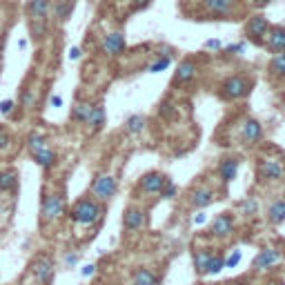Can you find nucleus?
<instances>
[{"instance_id":"nucleus-14","label":"nucleus","mask_w":285,"mask_h":285,"mask_svg":"<svg viewBox=\"0 0 285 285\" xmlns=\"http://www.w3.org/2000/svg\"><path fill=\"white\" fill-rule=\"evenodd\" d=\"M263 136V127L259 121H254V118H250V121H245V125H243V140L245 143H256V140H261Z\"/></svg>"},{"instance_id":"nucleus-4","label":"nucleus","mask_w":285,"mask_h":285,"mask_svg":"<svg viewBox=\"0 0 285 285\" xmlns=\"http://www.w3.org/2000/svg\"><path fill=\"white\" fill-rule=\"evenodd\" d=\"M29 272L40 285H49V283H52V279H53L52 259H49V256H38V259H34L31 265H29Z\"/></svg>"},{"instance_id":"nucleus-41","label":"nucleus","mask_w":285,"mask_h":285,"mask_svg":"<svg viewBox=\"0 0 285 285\" xmlns=\"http://www.w3.org/2000/svg\"><path fill=\"white\" fill-rule=\"evenodd\" d=\"M205 47H207V49H216V47H221V40H209V43H205Z\"/></svg>"},{"instance_id":"nucleus-37","label":"nucleus","mask_w":285,"mask_h":285,"mask_svg":"<svg viewBox=\"0 0 285 285\" xmlns=\"http://www.w3.org/2000/svg\"><path fill=\"white\" fill-rule=\"evenodd\" d=\"M238 261H241V252L236 250V252H234V254H232V256H230V259H227V261H225V267H234Z\"/></svg>"},{"instance_id":"nucleus-8","label":"nucleus","mask_w":285,"mask_h":285,"mask_svg":"<svg viewBox=\"0 0 285 285\" xmlns=\"http://www.w3.org/2000/svg\"><path fill=\"white\" fill-rule=\"evenodd\" d=\"M267 31H270V25H267V20L263 18V16H252L247 27H245V34L250 36V40H254V43H263Z\"/></svg>"},{"instance_id":"nucleus-1","label":"nucleus","mask_w":285,"mask_h":285,"mask_svg":"<svg viewBox=\"0 0 285 285\" xmlns=\"http://www.w3.org/2000/svg\"><path fill=\"white\" fill-rule=\"evenodd\" d=\"M103 207L92 201V198H82V201H76L69 209V218H72L76 225H94V223L101 218Z\"/></svg>"},{"instance_id":"nucleus-36","label":"nucleus","mask_w":285,"mask_h":285,"mask_svg":"<svg viewBox=\"0 0 285 285\" xmlns=\"http://www.w3.org/2000/svg\"><path fill=\"white\" fill-rule=\"evenodd\" d=\"M165 67H169V56H163L160 60H156V63L150 67V72L156 74V72H160V69H165Z\"/></svg>"},{"instance_id":"nucleus-33","label":"nucleus","mask_w":285,"mask_h":285,"mask_svg":"<svg viewBox=\"0 0 285 285\" xmlns=\"http://www.w3.org/2000/svg\"><path fill=\"white\" fill-rule=\"evenodd\" d=\"M241 209L247 214V216H252V214L259 212V203H256L254 198H247V201H243V203H241Z\"/></svg>"},{"instance_id":"nucleus-2","label":"nucleus","mask_w":285,"mask_h":285,"mask_svg":"<svg viewBox=\"0 0 285 285\" xmlns=\"http://www.w3.org/2000/svg\"><path fill=\"white\" fill-rule=\"evenodd\" d=\"M63 212H65V196H60V194H47V196H43V203H40V221L45 225L56 221L58 216H63Z\"/></svg>"},{"instance_id":"nucleus-23","label":"nucleus","mask_w":285,"mask_h":285,"mask_svg":"<svg viewBox=\"0 0 285 285\" xmlns=\"http://www.w3.org/2000/svg\"><path fill=\"white\" fill-rule=\"evenodd\" d=\"M194 76H196V65L187 60V63H181V65H179L174 80H176V82H189Z\"/></svg>"},{"instance_id":"nucleus-9","label":"nucleus","mask_w":285,"mask_h":285,"mask_svg":"<svg viewBox=\"0 0 285 285\" xmlns=\"http://www.w3.org/2000/svg\"><path fill=\"white\" fill-rule=\"evenodd\" d=\"M209 232H212V236H216V238L230 236V234L234 232V218H232V214H218V216L214 218L212 227H209Z\"/></svg>"},{"instance_id":"nucleus-32","label":"nucleus","mask_w":285,"mask_h":285,"mask_svg":"<svg viewBox=\"0 0 285 285\" xmlns=\"http://www.w3.org/2000/svg\"><path fill=\"white\" fill-rule=\"evenodd\" d=\"M45 31H47L45 20H31V34H34V38H43Z\"/></svg>"},{"instance_id":"nucleus-28","label":"nucleus","mask_w":285,"mask_h":285,"mask_svg":"<svg viewBox=\"0 0 285 285\" xmlns=\"http://www.w3.org/2000/svg\"><path fill=\"white\" fill-rule=\"evenodd\" d=\"M270 72L274 76H285V52H279L270 63Z\"/></svg>"},{"instance_id":"nucleus-47","label":"nucleus","mask_w":285,"mask_h":285,"mask_svg":"<svg viewBox=\"0 0 285 285\" xmlns=\"http://www.w3.org/2000/svg\"><path fill=\"white\" fill-rule=\"evenodd\" d=\"M2 47H5V40H2V36H0V53H2Z\"/></svg>"},{"instance_id":"nucleus-42","label":"nucleus","mask_w":285,"mask_h":285,"mask_svg":"<svg viewBox=\"0 0 285 285\" xmlns=\"http://www.w3.org/2000/svg\"><path fill=\"white\" fill-rule=\"evenodd\" d=\"M78 56H80V49H78V47H74L72 52H69V58H72V60H76Z\"/></svg>"},{"instance_id":"nucleus-24","label":"nucleus","mask_w":285,"mask_h":285,"mask_svg":"<svg viewBox=\"0 0 285 285\" xmlns=\"http://www.w3.org/2000/svg\"><path fill=\"white\" fill-rule=\"evenodd\" d=\"M270 221L274 223V225H279V223L285 221V198H279V201H274V203L270 205Z\"/></svg>"},{"instance_id":"nucleus-48","label":"nucleus","mask_w":285,"mask_h":285,"mask_svg":"<svg viewBox=\"0 0 285 285\" xmlns=\"http://www.w3.org/2000/svg\"><path fill=\"white\" fill-rule=\"evenodd\" d=\"M234 285H247V283H234Z\"/></svg>"},{"instance_id":"nucleus-30","label":"nucleus","mask_w":285,"mask_h":285,"mask_svg":"<svg viewBox=\"0 0 285 285\" xmlns=\"http://www.w3.org/2000/svg\"><path fill=\"white\" fill-rule=\"evenodd\" d=\"M225 267V259L223 256H212L207 263V270H205V274H218V272Z\"/></svg>"},{"instance_id":"nucleus-44","label":"nucleus","mask_w":285,"mask_h":285,"mask_svg":"<svg viewBox=\"0 0 285 285\" xmlns=\"http://www.w3.org/2000/svg\"><path fill=\"white\" fill-rule=\"evenodd\" d=\"M92 272H94V265H87V267H85V270H82V274H85V276H89V274H92Z\"/></svg>"},{"instance_id":"nucleus-25","label":"nucleus","mask_w":285,"mask_h":285,"mask_svg":"<svg viewBox=\"0 0 285 285\" xmlns=\"http://www.w3.org/2000/svg\"><path fill=\"white\" fill-rule=\"evenodd\" d=\"M212 252H205V250H196L194 252V267H196L198 274H205V270H207V263L209 259H212Z\"/></svg>"},{"instance_id":"nucleus-7","label":"nucleus","mask_w":285,"mask_h":285,"mask_svg":"<svg viewBox=\"0 0 285 285\" xmlns=\"http://www.w3.org/2000/svg\"><path fill=\"white\" fill-rule=\"evenodd\" d=\"M167 176L163 174V172H147L143 179H140V189L145 194H160V189L165 187V183H167Z\"/></svg>"},{"instance_id":"nucleus-29","label":"nucleus","mask_w":285,"mask_h":285,"mask_svg":"<svg viewBox=\"0 0 285 285\" xmlns=\"http://www.w3.org/2000/svg\"><path fill=\"white\" fill-rule=\"evenodd\" d=\"M45 145H47V143H45V138L40 134H36V131H34V134H29V138H27V147H29L31 154H36L38 150H43Z\"/></svg>"},{"instance_id":"nucleus-5","label":"nucleus","mask_w":285,"mask_h":285,"mask_svg":"<svg viewBox=\"0 0 285 285\" xmlns=\"http://www.w3.org/2000/svg\"><path fill=\"white\" fill-rule=\"evenodd\" d=\"M114 192H116V179L109 174H103V176H96L92 183V194L98 198V201H109L111 196H114Z\"/></svg>"},{"instance_id":"nucleus-12","label":"nucleus","mask_w":285,"mask_h":285,"mask_svg":"<svg viewBox=\"0 0 285 285\" xmlns=\"http://www.w3.org/2000/svg\"><path fill=\"white\" fill-rule=\"evenodd\" d=\"M103 49H105V53H109V56H116V53H121L123 49H125V36H123L121 31H114V34L105 36Z\"/></svg>"},{"instance_id":"nucleus-45","label":"nucleus","mask_w":285,"mask_h":285,"mask_svg":"<svg viewBox=\"0 0 285 285\" xmlns=\"http://www.w3.org/2000/svg\"><path fill=\"white\" fill-rule=\"evenodd\" d=\"M67 263H69V265H74V263H76V256H74V254L67 256Z\"/></svg>"},{"instance_id":"nucleus-3","label":"nucleus","mask_w":285,"mask_h":285,"mask_svg":"<svg viewBox=\"0 0 285 285\" xmlns=\"http://www.w3.org/2000/svg\"><path fill=\"white\" fill-rule=\"evenodd\" d=\"M250 89H252V82L247 80L245 76H232V78H227V80L223 82V96H225L227 101L243 98Z\"/></svg>"},{"instance_id":"nucleus-38","label":"nucleus","mask_w":285,"mask_h":285,"mask_svg":"<svg viewBox=\"0 0 285 285\" xmlns=\"http://www.w3.org/2000/svg\"><path fill=\"white\" fill-rule=\"evenodd\" d=\"M14 109V101H2L0 103V114H11Z\"/></svg>"},{"instance_id":"nucleus-16","label":"nucleus","mask_w":285,"mask_h":285,"mask_svg":"<svg viewBox=\"0 0 285 285\" xmlns=\"http://www.w3.org/2000/svg\"><path fill=\"white\" fill-rule=\"evenodd\" d=\"M267 49L270 52H285V29L276 27V29L267 31Z\"/></svg>"},{"instance_id":"nucleus-18","label":"nucleus","mask_w":285,"mask_h":285,"mask_svg":"<svg viewBox=\"0 0 285 285\" xmlns=\"http://www.w3.org/2000/svg\"><path fill=\"white\" fill-rule=\"evenodd\" d=\"M92 109H94L92 103H87V101H78L76 105H74V109H72V118H74L76 123H87V121H89V116H92Z\"/></svg>"},{"instance_id":"nucleus-13","label":"nucleus","mask_w":285,"mask_h":285,"mask_svg":"<svg viewBox=\"0 0 285 285\" xmlns=\"http://www.w3.org/2000/svg\"><path fill=\"white\" fill-rule=\"evenodd\" d=\"M189 203H192L194 207H207V205L214 203V192L209 187H196L192 192Z\"/></svg>"},{"instance_id":"nucleus-22","label":"nucleus","mask_w":285,"mask_h":285,"mask_svg":"<svg viewBox=\"0 0 285 285\" xmlns=\"http://www.w3.org/2000/svg\"><path fill=\"white\" fill-rule=\"evenodd\" d=\"M160 279L147 267H138L134 274V285H158Z\"/></svg>"},{"instance_id":"nucleus-27","label":"nucleus","mask_w":285,"mask_h":285,"mask_svg":"<svg viewBox=\"0 0 285 285\" xmlns=\"http://www.w3.org/2000/svg\"><path fill=\"white\" fill-rule=\"evenodd\" d=\"M145 116H140V114H136V116H130L127 118V131L130 134H140V131L145 130Z\"/></svg>"},{"instance_id":"nucleus-35","label":"nucleus","mask_w":285,"mask_h":285,"mask_svg":"<svg viewBox=\"0 0 285 285\" xmlns=\"http://www.w3.org/2000/svg\"><path fill=\"white\" fill-rule=\"evenodd\" d=\"M160 114H163V118H172V121H174L176 118V109H174V105H172V103H165L163 105V109H160Z\"/></svg>"},{"instance_id":"nucleus-40","label":"nucleus","mask_w":285,"mask_h":285,"mask_svg":"<svg viewBox=\"0 0 285 285\" xmlns=\"http://www.w3.org/2000/svg\"><path fill=\"white\" fill-rule=\"evenodd\" d=\"M245 49V43H238V45H232V47H227V52H243Z\"/></svg>"},{"instance_id":"nucleus-20","label":"nucleus","mask_w":285,"mask_h":285,"mask_svg":"<svg viewBox=\"0 0 285 285\" xmlns=\"http://www.w3.org/2000/svg\"><path fill=\"white\" fill-rule=\"evenodd\" d=\"M36 158V163L40 165V167H45V169H49V167H53L56 165V152L53 150H49L47 145L43 147V150H38L36 154H31Z\"/></svg>"},{"instance_id":"nucleus-6","label":"nucleus","mask_w":285,"mask_h":285,"mask_svg":"<svg viewBox=\"0 0 285 285\" xmlns=\"http://www.w3.org/2000/svg\"><path fill=\"white\" fill-rule=\"evenodd\" d=\"M281 261H283L281 250H276V247H265V250H261L256 254V259L252 261V267H254V270H270V267H274L276 263H281Z\"/></svg>"},{"instance_id":"nucleus-21","label":"nucleus","mask_w":285,"mask_h":285,"mask_svg":"<svg viewBox=\"0 0 285 285\" xmlns=\"http://www.w3.org/2000/svg\"><path fill=\"white\" fill-rule=\"evenodd\" d=\"M49 7H52V0H31V2H29L31 20H45Z\"/></svg>"},{"instance_id":"nucleus-26","label":"nucleus","mask_w":285,"mask_h":285,"mask_svg":"<svg viewBox=\"0 0 285 285\" xmlns=\"http://www.w3.org/2000/svg\"><path fill=\"white\" fill-rule=\"evenodd\" d=\"M89 125H92V130H101L103 123H105V107L101 105H94L92 109V116H89Z\"/></svg>"},{"instance_id":"nucleus-39","label":"nucleus","mask_w":285,"mask_h":285,"mask_svg":"<svg viewBox=\"0 0 285 285\" xmlns=\"http://www.w3.org/2000/svg\"><path fill=\"white\" fill-rule=\"evenodd\" d=\"M7 147H9V136L0 134V150H7Z\"/></svg>"},{"instance_id":"nucleus-34","label":"nucleus","mask_w":285,"mask_h":285,"mask_svg":"<svg viewBox=\"0 0 285 285\" xmlns=\"http://www.w3.org/2000/svg\"><path fill=\"white\" fill-rule=\"evenodd\" d=\"M176 192H179V187H176V185L172 183V181H167V183H165V187L160 189V194H163L165 198H174Z\"/></svg>"},{"instance_id":"nucleus-46","label":"nucleus","mask_w":285,"mask_h":285,"mask_svg":"<svg viewBox=\"0 0 285 285\" xmlns=\"http://www.w3.org/2000/svg\"><path fill=\"white\" fill-rule=\"evenodd\" d=\"M254 2H256V5H261V7H263V5H267L270 0H254Z\"/></svg>"},{"instance_id":"nucleus-43","label":"nucleus","mask_w":285,"mask_h":285,"mask_svg":"<svg viewBox=\"0 0 285 285\" xmlns=\"http://www.w3.org/2000/svg\"><path fill=\"white\" fill-rule=\"evenodd\" d=\"M52 105L53 107H60V105H63V98H60V96H52Z\"/></svg>"},{"instance_id":"nucleus-17","label":"nucleus","mask_w":285,"mask_h":285,"mask_svg":"<svg viewBox=\"0 0 285 285\" xmlns=\"http://www.w3.org/2000/svg\"><path fill=\"white\" fill-rule=\"evenodd\" d=\"M236 172H238V160L236 158H225V160H221V165H218V174H221V179L225 181V183H230V181L236 179Z\"/></svg>"},{"instance_id":"nucleus-31","label":"nucleus","mask_w":285,"mask_h":285,"mask_svg":"<svg viewBox=\"0 0 285 285\" xmlns=\"http://www.w3.org/2000/svg\"><path fill=\"white\" fill-rule=\"evenodd\" d=\"M72 9H74V2L72 0H65V2H58L56 5V18H67L69 14H72Z\"/></svg>"},{"instance_id":"nucleus-19","label":"nucleus","mask_w":285,"mask_h":285,"mask_svg":"<svg viewBox=\"0 0 285 285\" xmlns=\"http://www.w3.org/2000/svg\"><path fill=\"white\" fill-rule=\"evenodd\" d=\"M16 187H18V174L14 169L0 172V192H16Z\"/></svg>"},{"instance_id":"nucleus-15","label":"nucleus","mask_w":285,"mask_h":285,"mask_svg":"<svg viewBox=\"0 0 285 285\" xmlns=\"http://www.w3.org/2000/svg\"><path fill=\"white\" fill-rule=\"evenodd\" d=\"M203 5L212 14L227 16V14H232V9H234V0H203Z\"/></svg>"},{"instance_id":"nucleus-11","label":"nucleus","mask_w":285,"mask_h":285,"mask_svg":"<svg viewBox=\"0 0 285 285\" xmlns=\"http://www.w3.org/2000/svg\"><path fill=\"white\" fill-rule=\"evenodd\" d=\"M285 174V167L279 163V160H263L259 165V176L265 181H276V179H283Z\"/></svg>"},{"instance_id":"nucleus-10","label":"nucleus","mask_w":285,"mask_h":285,"mask_svg":"<svg viewBox=\"0 0 285 285\" xmlns=\"http://www.w3.org/2000/svg\"><path fill=\"white\" fill-rule=\"evenodd\" d=\"M143 225H145V212L140 207H127L125 214H123V227L127 232H136Z\"/></svg>"}]
</instances>
